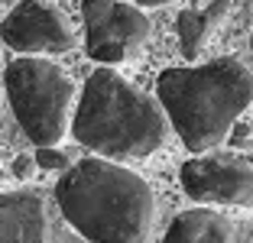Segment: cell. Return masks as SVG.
Segmentation results:
<instances>
[{"mask_svg":"<svg viewBox=\"0 0 253 243\" xmlns=\"http://www.w3.org/2000/svg\"><path fill=\"white\" fill-rule=\"evenodd\" d=\"M62 217L91 243H146L156 224V195L117 159H82L55 182Z\"/></svg>","mask_w":253,"mask_h":243,"instance_id":"1","label":"cell"},{"mask_svg":"<svg viewBox=\"0 0 253 243\" xmlns=\"http://www.w3.org/2000/svg\"><path fill=\"white\" fill-rule=\"evenodd\" d=\"M156 94L188 153H208L227 140L237 117L253 104V75L237 59L166 68Z\"/></svg>","mask_w":253,"mask_h":243,"instance_id":"2","label":"cell"},{"mask_svg":"<svg viewBox=\"0 0 253 243\" xmlns=\"http://www.w3.org/2000/svg\"><path fill=\"white\" fill-rule=\"evenodd\" d=\"M75 140L107 159H146L163 149L169 136V117L163 104L143 94L136 84L101 65L88 75L82 101L72 114Z\"/></svg>","mask_w":253,"mask_h":243,"instance_id":"3","label":"cell"},{"mask_svg":"<svg viewBox=\"0 0 253 243\" xmlns=\"http://www.w3.org/2000/svg\"><path fill=\"white\" fill-rule=\"evenodd\" d=\"M3 91L16 123L36 146H59L72 130L75 81L65 68L42 55H20L3 72Z\"/></svg>","mask_w":253,"mask_h":243,"instance_id":"4","label":"cell"},{"mask_svg":"<svg viewBox=\"0 0 253 243\" xmlns=\"http://www.w3.org/2000/svg\"><path fill=\"white\" fill-rule=\"evenodd\" d=\"M88 55L101 65H120L146 45L149 20L126 0H82Z\"/></svg>","mask_w":253,"mask_h":243,"instance_id":"5","label":"cell"},{"mask_svg":"<svg viewBox=\"0 0 253 243\" xmlns=\"http://www.w3.org/2000/svg\"><path fill=\"white\" fill-rule=\"evenodd\" d=\"M182 188L201 204L253 207V165L237 156H195L179 172Z\"/></svg>","mask_w":253,"mask_h":243,"instance_id":"6","label":"cell"},{"mask_svg":"<svg viewBox=\"0 0 253 243\" xmlns=\"http://www.w3.org/2000/svg\"><path fill=\"white\" fill-rule=\"evenodd\" d=\"M0 39L23 55H59L75 49V33L49 0H20L0 23Z\"/></svg>","mask_w":253,"mask_h":243,"instance_id":"7","label":"cell"},{"mask_svg":"<svg viewBox=\"0 0 253 243\" xmlns=\"http://www.w3.org/2000/svg\"><path fill=\"white\" fill-rule=\"evenodd\" d=\"M0 243H52L49 234V211L39 192L0 195Z\"/></svg>","mask_w":253,"mask_h":243,"instance_id":"8","label":"cell"},{"mask_svg":"<svg viewBox=\"0 0 253 243\" xmlns=\"http://www.w3.org/2000/svg\"><path fill=\"white\" fill-rule=\"evenodd\" d=\"M163 243H234V227L211 207H192L169 224Z\"/></svg>","mask_w":253,"mask_h":243,"instance_id":"9","label":"cell"},{"mask_svg":"<svg viewBox=\"0 0 253 243\" xmlns=\"http://www.w3.org/2000/svg\"><path fill=\"white\" fill-rule=\"evenodd\" d=\"M231 13V0H211L208 7L201 10H185L175 20V30H179V42L185 59H198L201 52L208 49V42L214 39V33L221 30V23Z\"/></svg>","mask_w":253,"mask_h":243,"instance_id":"10","label":"cell"},{"mask_svg":"<svg viewBox=\"0 0 253 243\" xmlns=\"http://www.w3.org/2000/svg\"><path fill=\"white\" fill-rule=\"evenodd\" d=\"M36 162L42 165V169H68V159H65V153H59L55 146H39V153H36Z\"/></svg>","mask_w":253,"mask_h":243,"instance_id":"11","label":"cell"},{"mask_svg":"<svg viewBox=\"0 0 253 243\" xmlns=\"http://www.w3.org/2000/svg\"><path fill=\"white\" fill-rule=\"evenodd\" d=\"M140 7H166V3H172V0H136Z\"/></svg>","mask_w":253,"mask_h":243,"instance_id":"12","label":"cell"},{"mask_svg":"<svg viewBox=\"0 0 253 243\" xmlns=\"http://www.w3.org/2000/svg\"><path fill=\"white\" fill-rule=\"evenodd\" d=\"M16 172H20V175H26V172H30V162L20 159V162H16Z\"/></svg>","mask_w":253,"mask_h":243,"instance_id":"13","label":"cell"},{"mask_svg":"<svg viewBox=\"0 0 253 243\" xmlns=\"http://www.w3.org/2000/svg\"><path fill=\"white\" fill-rule=\"evenodd\" d=\"M0 117H3V88H0Z\"/></svg>","mask_w":253,"mask_h":243,"instance_id":"14","label":"cell"},{"mask_svg":"<svg viewBox=\"0 0 253 243\" xmlns=\"http://www.w3.org/2000/svg\"><path fill=\"white\" fill-rule=\"evenodd\" d=\"M0 185H3V169H0Z\"/></svg>","mask_w":253,"mask_h":243,"instance_id":"15","label":"cell"},{"mask_svg":"<svg viewBox=\"0 0 253 243\" xmlns=\"http://www.w3.org/2000/svg\"><path fill=\"white\" fill-rule=\"evenodd\" d=\"M250 49H253V36H250Z\"/></svg>","mask_w":253,"mask_h":243,"instance_id":"16","label":"cell"}]
</instances>
